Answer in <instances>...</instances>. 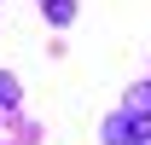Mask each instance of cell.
Here are the masks:
<instances>
[{"label": "cell", "mask_w": 151, "mask_h": 145, "mask_svg": "<svg viewBox=\"0 0 151 145\" xmlns=\"http://www.w3.org/2000/svg\"><path fill=\"white\" fill-rule=\"evenodd\" d=\"M139 139V122H134L128 110H122V116H111V122H105V145H134Z\"/></svg>", "instance_id": "obj_1"}, {"label": "cell", "mask_w": 151, "mask_h": 145, "mask_svg": "<svg viewBox=\"0 0 151 145\" xmlns=\"http://www.w3.org/2000/svg\"><path fill=\"white\" fill-rule=\"evenodd\" d=\"M122 110H128L134 122H151V81H134L128 99H122Z\"/></svg>", "instance_id": "obj_2"}, {"label": "cell", "mask_w": 151, "mask_h": 145, "mask_svg": "<svg viewBox=\"0 0 151 145\" xmlns=\"http://www.w3.org/2000/svg\"><path fill=\"white\" fill-rule=\"evenodd\" d=\"M41 6H47L52 23H70V18H76V0H41Z\"/></svg>", "instance_id": "obj_3"}, {"label": "cell", "mask_w": 151, "mask_h": 145, "mask_svg": "<svg viewBox=\"0 0 151 145\" xmlns=\"http://www.w3.org/2000/svg\"><path fill=\"white\" fill-rule=\"evenodd\" d=\"M18 99H23V87H18V81H12V75H0V105L12 110V105H18Z\"/></svg>", "instance_id": "obj_4"}, {"label": "cell", "mask_w": 151, "mask_h": 145, "mask_svg": "<svg viewBox=\"0 0 151 145\" xmlns=\"http://www.w3.org/2000/svg\"><path fill=\"white\" fill-rule=\"evenodd\" d=\"M134 145H151V134H145V128H139V139H134Z\"/></svg>", "instance_id": "obj_5"}]
</instances>
